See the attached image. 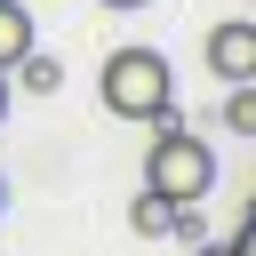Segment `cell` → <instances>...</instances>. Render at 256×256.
Masks as SVG:
<instances>
[{"label":"cell","instance_id":"6da1fadb","mask_svg":"<svg viewBox=\"0 0 256 256\" xmlns=\"http://www.w3.org/2000/svg\"><path fill=\"white\" fill-rule=\"evenodd\" d=\"M96 96H104V112L112 120H136V128H152L160 112H176V80H168V56L160 48H112L104 56V72H96Z\"/></svg>","mask_w":256,"mask_h":256},{"label":"cell","instance_id":"7a4b0ae2","mask_svg":"<svg viewBox=\"0 0 256 256\" xmlns=\"http://www.w3.org/2000/svg\"><path fill=\"white\" fill-rule=\"evenodd\" d=\"M144 184H152V192H168V200H208V184H216V152L184 128V112H160V120H152Z\"/></svg>","mask_w":256,"mask_h":256},{"label":"cell","instance_id":"3957f363","mask_svg":"<svg viewBox=\"0 0 256 256\" xmlns=\"http://www.w3.org/2000/svg\"><path fill=\"white\" fill-rule=\"evenodd\" d=\"M200 56H208L216 80H256V24H248V16H224V24L200 40Z\"/></svg>","mask_w":256,"mask_h":256},{"label":"cell","instance_id":"277c9868","mask_svg":"<svg viewBox=\"0 0 256 256\" xmlns=\"http://www.w3.org/2000/svg\"><path fill=\"white\" fill-rule=\"evenodd\" d=\"M32 48H40V40H32V8H24V0H0V72H16Z\"/></svg>","mask_w":256,"mask_h":256},{"label":"cell","instance_id":"5b68a950","mask_svg":"<svg viewBox=\"0 0 256 256\" xmlns=\"http://www.w3.org/2000/svg\"><path fill=\"white\" fill-rule=\"evenodd\" d=\"M168 224H176V200H168V192H152V184H144V192H136V200H128V232H136V240H160V232H168Z\"/></svg>","mask_w":256,"mask_h":256},{"label":"cell","instance_id":"8992f818","mask_svg":"<svg viewBox=\"0 0 256 256\" xmlns=\"http://www.w3.org/2000/svg\"><path fill=\"white\" fill-rule=\"evenodd\" d=\"M8 80H16V88H32V96H56V88H64V64H56L48 48H32V56H24Z\"/></svg>","mask_w":256,"mask_h":256},{"label":"cell","instance_id":"52a82bcc","mask_svg":"<svg viewBox=\"0 0 256 256\" xmlns=\"http://www.w3.org/2000/svg\"><path fill=\"white\" fill-rule=\"evenodd\" d=\"M224 128L256 136V80H224Z\"/></svg>","mask_w":256,"mask_h":256},{"label":"cell","instance_id":"ba28073f","mask_svg":"<svg viewBox=\"0 0 256 256\" xmlns=\"http://www.w3.org/2000/svg\"><path fill=\"white\" fill-rule=\"evenodd\" d=\"M232 256H256V200L240 208V232H232Z\"/></svg>","mask_w":256,"mask_h":256},{"label":"cell","instance_id":"9c48e42d","mask_svg":"<svg viewBox=\"0 0 256 256\" xmlns=\"http://www.w3.org/2000/svg\"><path fill=\"white\" fill-rule=\"evenodd\" d=\"M192 256H232V240H192Z\"/></svg>","mask_w":256,"mask_h":256},{"label":"cell","instance_id":"30bf717a","mask_svg":"<svg viewBox=\"0 0 256 256\" xmlns=\"http://www.w3.org/2000/svg\"><path fill=\"white\" fill-rule=\"evenodd\" d=\"M96 8H152V0H96Z\"/></svg>","mask_w":256,"mask_h":256},{"label":"cell","instance_id":"8fae6325","mask_svg":"<svg viewBox=\"0 0 256 256\" xmlns=\"http://www.w3.org/2000/svg\"><path fill=\"white\" fill-rule=\"evenodd\" d=\"M0 120H8V72H0Z\"/></svg>","mask_w":256,"mask_h":256},{"label":"cell","instance_id":"7c38bea8","mask_svg":"<svg viewBox=\"0 0 256 256\" xmlns=\"http://www.w3.org/2000/svg\"><path fill=\"white\" fill-rule=\"evenodd\" d=\"M0 208H8V184H0Z\"/></svg>","mask_w":256,"mask_h":256}]
</instances>
